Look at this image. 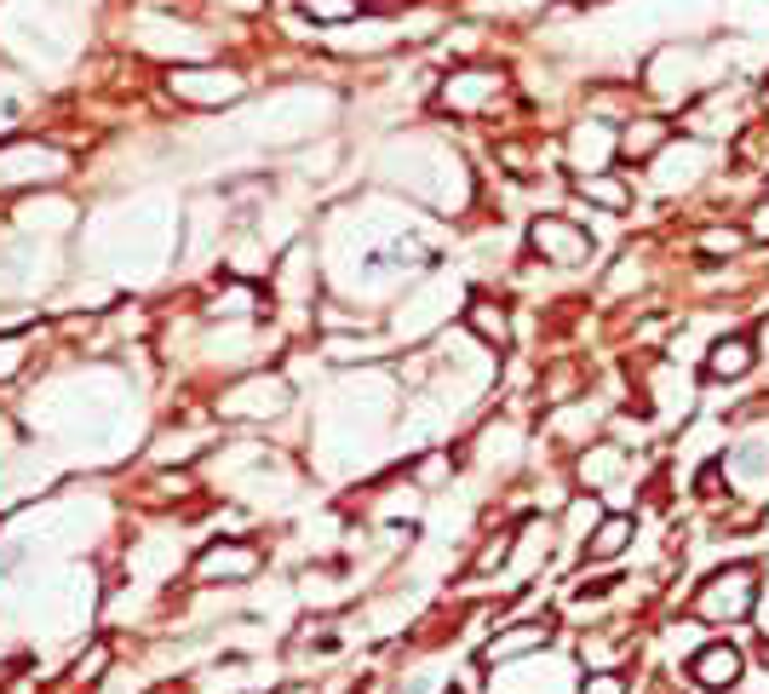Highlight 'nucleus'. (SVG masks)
Instances as JSON below:
<instances>
[{"label": "nucleus", "instance_id": "f257e3e1", "mask_svg": "<svg viewBox=\"0 0 769 694\" xmlns=\"http://www.w3.org/2000/svg\"><path fill=\"white\" fill-rule=\"evenodd\" d=\"M753 597H758V575H753V568H723V575H713L701 585L695 615L701 620H741L746 608H753Z\"/></svg>", "mask_w": 769, "mask_h": 694}, {"label": "nucleus", "instance_id": "f03ea898", "mask_svg": "<svg viewBox=\"0 0 769 694\" xmlns=\"http://www.w3.org/2000/svg\"><path fill=\"white\" fill-rule=\"evenodd\" d=\"M690 671H695L701 689H735L741 683V648L735 643H713V648H701V655L690 660Z\"/></svg>", "mask_w": 769, "mask_h": 694}, {"label": "nucleus", "instance_id": "7ed1b4c3", "mask_svg": "<svg viewBox=\"0 0 769 694\" xmlns=\"http://www.w3.org/2000/svg\"><path fill=\"white\" fill-rule=\"evenodd\" d=\"M534 248H545L557 264H575V258H585V236L575 230V224H563V218H540L534 224Z\"/></svg>", "mask_w": 769, "mask_h": 694}, {"label": "nucleus", "instance_id": "20e7f679", "mask_svg": "<svg viewBox=\"0 0 769 694\" xmlns=\"http://www.w3.org/2000/svg\"><path fill=\"white\" fill-rule=\"evenodd\" d=\"M746 367H753V344L746 339H723V344H713V356H706V374L713 379H735Z\"/></svg>", "mask_w": 769, "mask_h": 694}, {"label": "nucleus", "instance_id": "39448f33", "mask_svg": "<svg viewBox=\"0 0 769 694\" xmlns=\"http://www.w3.org/2000/svg\"><path fill=\"white\" fill-rule=\"evenodd\" d=\"M253 563L259 557H253L248 545H213L196 568H201V575H253Z\"/></svg>", "mask_w": 769, "mask_h": 694}, {"label": "nucleus", "instance_id": "423d86ee", "mask_svg": "<svg viewBox=\"0 0 769 694\" xmlns=\"http://www.w3.org/2000/svg\"><path fill=\"white\" fill-rule=\"evenodd\" d=\"M552 631L545 626H522V631H505V638H494L489 648H482V660H512V655H522V648H534V643H545Z\"/></svg>", "mask_w": 769, "mask_h": 694}, {"label": "nucleus", "instance_id": "0eeeda50", "mask_svg": "<svg viewBox=\"0 0 769 694\" xmlns=\"http://www.w3.org/2000/svg\"><path fill=\"white\" fill-rule=\"evenodd\" d=\"M626 540H632V522H626V517H609V522L597 528V540L585 545V557H592V563H603V557H615V551H620Z\"/></svg>", "mask_w": 769, "mask_h": 694}, {"label": "nucleus", "instance_id": "6e6552de", "mask_svg": "<svg viewBox=\"0 0 769 694\" xmlns=\"http://www.w3.org/2000/svg\"><path fill=\"white\" fill-rule=\"evenodd\" d=\"M471 328H477L482 339L505 344V311H500V304H494V311H489V304H477V311H471Z\"/></svg>", "mask_w": 769, "mask_h": 694}, {"label": "nucleus", "instance_id": "1a4fd4ad", "mask_svg": "<svg viewBox=\"0 0 769 694\" xmlns=\"http://www.w3.org/2000/svg\"><path fill=\"white\" fill-rule=\"evenodd\" d=\"M580 694H626V678L620 671H597V678H585Z\"/></svg>", "mask_w": 769, "mask_h": 694}, {"label": "nucleus", "instance_id": "9d476101", "mask_svg": "<svg viewBox=\"0 0 769 694\" xmlns=\"http://www.w3.org/2000/svg\"><path fill=\"white\" fill-rule=\"evenodd\" d=\"M305 7H311L316 17H351L356 0H305Z\"/></svg>", "mask_w": 769, "mask_h": 694}]
</instances>
